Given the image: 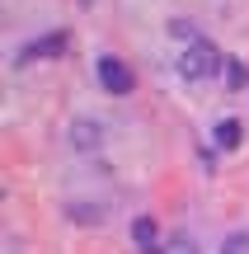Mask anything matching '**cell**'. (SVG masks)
Masks as SVG:
<instances>
[{
  "label": "cell",
  "mask_w": 249,
  "mask_h": 254,
  "mask_svg": "<svg viewBox=\"0 0 249 254\" xmlns=\"http://www.w3.org/2000/svg\"><path fill=\"white\" fill-rule=\"evenodd\" d=\"M132 240H137L141 254H155V250H160V226H155V217H137V221H132Z\"/></svg>",
  "instance_id": "277c9868"
},
{
  "label": "cell",
  "mask_w": 249,
  "mask_h": 254,
  "mask_svg": "<svg viewBox=\"0 0 249 254\" xmlns=\"http://www.w3.org/2000/svg\"><path fill=\"white\" fill-rule=\"evenodd\" d=\"M221 66V52H216L207 38H198V43H184V52H179V62H174V71L184 75L188 85H198V80H207V75Z\"/></svg>",
  "instance_id": "6da1fadb"
},
{
  "label": "cell",
  "mask_w": 249,
  "mask_h": 254,
  "mask_svg": "<svg viewBox=\"0 0 249 254\" xmlns=\"http://www.w3.org/2000/svg\"><path fill=\"white\" fill-rule=\"evenodd\" d=\"M169 254H198V245H193V240H188V236H179L174 245H169Z\"/></svg>",
  "instance_id": "9c48e42d"
},
{
  "label": "cell",
  "mask_w": 249,
  "mask_h": 254,
  "mask_svg": "<svg viewBox=\"0 0 249 254\" xmlns=\"http://www.w3.org/2000/svg\"><path fill=\"white\" fill-rule=\"evenodd\" d=\"M61 52H66V33L56 28V33H43V38H33V43H24L14 62L19 66H28V62H52V57H61Z\"/></svg>",
  "instance_id": "3957f363"
},
{
  "label": "cell",
  "mask_w": 249,
  "mask_h": 254,
  "mask_svg": "<svg viewBox=\"0 0 249 254\" xmlns=\"http://www.w3.org/2000/svg\"><path fill=\"white\" fill-rule=\"evenodd\" d=\"M99 80H103L108 94H132L137 90V75H132V66L122 57H99Z\"/></svg>",
  "instance_id": "7a4b0ae2"
},
{
  "label": "cell",
  "mask_w": 249,
  "mask_h": 254,
  "mask_svg": "<svg viewBox=\"0 0 249 254\" xmlns=\"http://www.w3.org/2000/svg\"><path fill=\"white\" fill-rule=\"evenodd\" d=\"M212 136H216V146H221V151H235V146H240V118H221Z\"/></svg>",
  "instance_id": "8992f818"
},
{
  "label": "cell",
  "mask_w": 249,
  "mask_h": 254,
  "mask_svg": "<svg viewBox=\"0 0 249 254\" xmlns=\"http://www.w3.org/2000/svg\"><path fill=\"white\" fill-rule=\"evenodd\" d=\"M221 254H249V231H235V236H226Z\"/></svg>",
  "instance_id": "ba28073f"
},
{
  "label": "cell",
  "mask_w": 249,
  "mask_h": 254,
  "mask_svg": "<svg viewBox=\"0 0 249 254\" xmlns=\"http://www.w3.org/2000/svg\"><path fill=\"white\" fill-rule=\"evenodd\" d=\"M103 141V132H99V123H90V118H80V123H71V146H99Z\"/></svg>",
  "instance_id": "5b68a950"
},
{
  "label": "cell",
  "mask_w": 249,
  "mask_h": 254,
  "mask_svg": "<svg viewBox=\"0 0 249 254\" xmlns=\"http://www.w3.org/2000/svg\"><path fill=\"white\" fill-rule=\"evenodd\" d=\"M226 85H231V90H249V66L245 62H226Z\"/></svg>",
  "instance_id": "52a82bcc"
}]
</instances>
